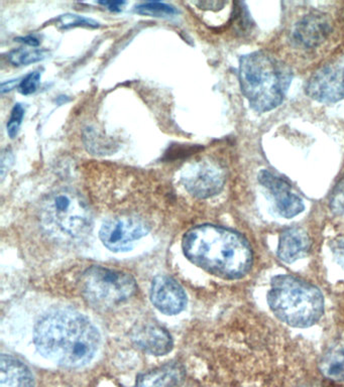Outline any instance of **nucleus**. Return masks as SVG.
Instances as JSON below:
<instances>
[{"mask_svg":"<svg viewBox=\"0 0 344 387\" xmlns=\"http://www.w3.org/2000/svg\"><path fill=\"white\" fill-rule=\"evenodd\" d=\"M33 342L42 356L69 369L85 366L100 344L97 329L80 312L57 310L38 320Z\"/></svg>","mask_w":344,"mask_h":387,"instance_id":"nucleus-1","label":"nucleus"},{"mask_svg":"<svg viewBox=\"0 0 344 387\" xmlns=\"http://www.w3.org/2000/svg\"><path fill=\"white\" fill-rule=\"evenodd\" d=\"M188 261L211 275L225 280H240L249 273L254 254L240 233L215 225L192 228L182 240Z\"/></svg>","mask_w":344,"mask_h":387,"instance_id":"nucleus-2","label":"nucleus"},{"mask_svg":"<svg viewBox=\"0 0 344 387\" xmlns=\"http://www.w3.org/2000/svg\"><path fill=\"white\" fill-rule=\"evenodd\" d=\"M238 78L250 107L268 112L285 99L293 74L285 62L267 53L256 52L240 58Z\"/></svg>","mask_w":344,"mask_h":387,"instance_id":"nucleus-3","label":"nucleus"},{"mask_svg":"<svg viewBox=\"0 0 344 387\" xmlns=\"http://www.w3.org/2000/svg\"><path fill=\"white\" fill-rule=\"evenodd\" d=\"M268 304L276 318L295 328L315 325L324 314V297L319 288L290 275L272 278Z\"/></svg>","mask_w":344,"mask_h":387,"instance_id":"nucleus-4","label":"nucleus"},{"mask_svg":"<svg viewBox=\"0 0 344 387\" xmlns=\"http://www.w3.org/2000/svg\"><path fill=\"white\" fill-rule=\"evenodd\" d=\"M41 222L50 236L62 241H79L92 229V213L80 195L60 190L43 202Z\"/></svg>","mask_w":344,"mask_h":387,"instance_id":"nucleus-5","label":"nucleus"},{"mask_svg":"<svg viewBox=\"0 0 344 387\" xmlns=\"http://www.w3.org/2000/svg\"><path fill=\"white\" fill-rule=\"evenodd\" d=\"M80 290L93 306L110 307L131 299L138 287L134 278L127 273L103 266H91L82 273Z\"/></svg>","mask_w":344,"mask_h":387,"instance_id":"nucleus-6","label":"nucleus"},{"mask_svg":"<svg viewBox=\"0 0 344 387\" xmlns=\"http://www.w3.org/2000/svg\"><path fill=\"white\" fill-rule=\"evenodd\" d=\"M181 180L188 193L196 198L208 199L222 191L225 173L218 163L199 160L183 170Z\"/></svg>","mask_w":344,"mask_h":387,"instance_id":"nucleus-7","label":"nucleus"},{"mask_svg":"<svg viewBox=\"0 0 344 387\" xmlns=\"http://www.w3.org/2000/svg\"><path fill=\"white\" fill-rule=\"evenodd\" d=\"M149 227L136 218L119 217L105 221L101 226L100 236L107 249L114 252L127 251L134 241L146 236Z\"/></svg>","mask_w":344,"mask_h":387,"instance_id":"nucleus-8","label":"nucleus"},{"mask_svg":"<svg viewBox=\"0 0 344 387\" xmlns=\"http://www.w3.org/2000/svg\"><path fill=\"white\" fill-rule=\"evenodd\" d=\"M257 179L273 197L276 211L281 217L291 219L304 211L302 199L293 192L292 187L283 178L263 170L259 173Z\"/></svg>","mask_w":344,"mask_h":387,"instance_id":"nucleus-9","label":"nucleus"},{"mask_svg":"<svg viewBox=\"0 0 344 387\" xmlns=\"http://www.w3.org/2000/svg\"><path fill=\"white\" fill-rule=\"evenodd\" d=\"M307 95L321 103H334L344 98V68L326 66L313 74L306 86Z\"/></svg>","mask_w":344,"mask_h":387,"instance_id":"nucleus-10","label":"nucleus"},{"mask_svg":"<svg viewBox=\"0 0 344 387\" xmlns=\"http://www.w3.org/2000/svg\"><path fill=\"white\" fill-rule=\"evenodd\" d=\"M151 300L158 311L166 315H177L186 307L187 295L184 288L170 276H156L151 283Z\"/></svg>","mask_w":344,"mask_h":387,"instance_id":"nucleus-11","label":"nucleus"},{"mask_svg":"<svg viewBox=\"0 0 344 387\" xmlns=\"http://www.w3.org/2000/svg\"><path fill=\"white\" fill-rule=\"evenodd\" d=\"M331 33V23L326 14L310 13L296 23L292 38L296 45L313 49L326 42Z\"/></svg>","mask_w":344,"mask_h":387,"instance_id":"nucleus-12","label":"nucleus"},{"mask_svg":"<svg viewBox=\"0 0 344 387\" xmlns=\"http://www.w3.org/2000/svg\"><path fill=\"white\" fill-rule=\"evenodd\" d=\"M132 342L144 352L163 356L173 349V339L169 332L156 324L139 326L131 335Z\"/></svg>","mask_w":344,"mask_h":387,"instance_id":"nucleus-13","label":"nucleus"},{"mask_svg":"<svg viewBox=\"0 0 344 387\" xmlns=\"http://www.w3.org/2000/svg\"><path fill=\"white\" fill-rule=\"evenodd\" d=\"M310 245L309 235L304 229L288 228L281 233L276 254L284 263H293L307 256Z\"/></svg>","mask_w":344,"mask_h":387,"instance_id":"nucleus-14","label":"nucleus"},{"mask_svg":"<svg viewBox=\"0 0 344 387\" xmlns=\"http://www.w3.org/2000/svg\"><path fill=\"white\" fill-rule=\"evenodd\" d=\"M186 377V370L180 363H167L139 374L134 387H180Z\"/></svg>","mask_w":344,"mask_h":387,"instance_id":"nucleus-15","label":"nucleus"},{"mask_svg":"<svg viewBox=\"0 0 344 387\" xmlns=\"http://www.w3.org/2000/svg\"><path fill=\"white\" fill-rule=\"evenodd\" d=\"M0 387H35L25 363L9 354L0 357Z\"/></svg>","mask_w":344,"mask_h":387,"instance_id":"nucleus-16","label":"nucleus"},{"mask_svg":"<svg viewBox=\"0 0 344 387\" xmlns=\"http://www.w3.org/2000/svg\"><path fill=\"white\" fill-rule=\"evenodd\" d=\"M321 374L333 381H344V336L328 346L320 359Z\"/></svg>","mask_w":344,"mask_h":387,"instance_id":"nucleus-17","label":"nucleus"},{"mask_svg":"<svg viewBox=\"0 0 344 387\" xmlns=\"http://www.w3.org/2000/svg\"><path fill=\"white\" fill-rule=\"evenodd\" d=\"M134 13L153 18H172L179 11L175 6L163 2H144L134 7Z\"/></svg>","mask_w":344,"mask_h":387,"instance_id":"nucleus-18","label":"nucleus"},{"mask_svg":"<svg viewBox=\"0 0 344 387\" xmlns=\"http://www.w3.org/2000/svg\"><path fill=\"white\" fill-rule=\"evenodd\" d=\"M48 57L47 50H37V49H21L14 50L13 52L9 53V62L13 64L14 66H28V65L33 64L43 61Z\"/></svg>","mask_w":344,"mask_h":387,"instance_id":"nucleus-19","label":"nucleus"},{"mask_svg":"<svg viewBox=\"0 0 344 387\" xmlns=\"http://www.w3.org/2000/svg\"><path fill=\"white\" fill-rule=\"evenodd\" d=\"M57 26L61 30H69L72 28H98L100 23L93 19L85 18V16H77V14L67 13L60 16L57 19Z\"/></svg>","mask_w":344,"mask_h":387,"instance_id":"nucleus-20","label":"nucleus"},{"mask_svg":"<svg viewBox=\"0 0 344 387\" xmlns=\"http://www.w3.org/2000/svg\"><path fill=\"white\" fill-rule=\"evenodd\" d=\"M23 115H25V109H23V105H14L13 110H11V119L7 122V133H9V138H14L18 136Z\"/></svg>","mask_w":344,"mask_h":387,"instance_id":"nucleus-21","label":"nucleus"},{"mask_svg":"<svg viewBox=\"0 0 344 387\" xmlns=\"http://www.w3.org/2000/svg\"><path fill=\"white\" fill-rule=\"evenodd\" d=\"M329 206L335 215L344 216V177L334 187Z\"/></svg>","mask_w":344,"mask_h":387,"instance_id":"nucleus-22","label":"nucleus"},{"mask_svg":"<svg viewBox=\"0 0 344 387\" xmlns=\"http://www.w3.org/2000/svg\"><path fill=\"white\" fill-rule=\"evenodd\" d=\"M41 80V73L38 71L31 72V73L28 74L18 83V91L23 95H31L33 94L36 91L38 90V85H40Z\"/></svg>","mask_w":344,"mask_h":387,"instance_id":"nucleus-23","label":"nucleus"},{"mask_svg":"<svg viewBox=\"0 0 344 387\" xmlns=\"http://www.w3.org/2000/svg\"><path fill=\"white\" fill-rule=\"evenodd\" d=\"M330 249L336 263L344 269V236L336 237L332 240Z\"/></svg>","mask_w":344,"mask_h":387,"instance_id":"nucleus-24","label":"nucleus"},{"mask_svg":"<svg viewBox=\"0 0 344 387\" xmlns=\"http://www.w3.org/2000/svg\"><path fill=\"white\" fill-rule=\"evenodd\" d=\"M14 163V155L13 153H11L9 150H6L2 153L1 155V162H0V165H1V168H0V170H1V178L2 179H4V175H6V173L7 170L11 169V165H13Z\"/></svg>","mask_w":344,"mask_h":387,"instance_id":"nucleus-25","label":"nucleus"},{"mask_svg":"<svg viewBox=\"0 0 344 387\" xmlns=\"http://www.w3.org/2000/svg\"><path fill=\"white\" fill-rule=\"evenodd\" d=\"M98 4L101 6L107 7L110 11H114V13H119L124 9L127 2L125 1H100Z\"/></svg>","mask_w":344,"mask_h":387,"instance_id":"nucleus-26","label":"nucleus"},{"mask_svg":"<svg viewBox=\"0 0 344 387\" xmlns=\"http://www.w3.org/2000/svg\"><path fill=\"white\" fill-rule=\"evenodd\" d=\"M18 42L23 43V44L30 45V47L36 48L40 45V40L37 38L33 37V36H28V37L18 38Z\"/></svg>","mask_w":344,"mask_h":387,"instance_id":"nucleus-27","label":"nucleus"},{"mask_svg":"<svg viewBox=\"0 0 344 387\" xmlns=\"http://www.w3.org/2000/svg\"><path fill=\"white\" fill-rule=\"evenodd\" d=\"M18 80H13V81H9L6 82V83L1 84V93L4 94L6 92H9V91L13 90V89L16 88V84H18Z\"/></svg>","mask_w":344,"mask_h":387,"instance_id":"nucleus-28","label":"nucleus"}]
</instances>
